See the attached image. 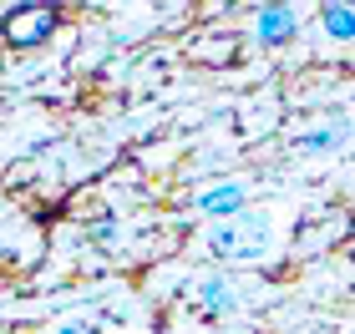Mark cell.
<instances>
[{
    "instance_id": "3957f363",
    "label": "cell",
    "mask_w": 355,
    "mask_h": 334,
    "mask_svg": "<svg viewBox=\"0 0 355 334\" xmlns=\"http://www.w3.org/2000/svg\"><path fill=\"white\" fill-rule=\"evenodd\" d=\"M239 203H244V183H223V187H208V193L198 198L203 213H218V218H234Z\"/></svg>"
},
{
    "instance_id": "52a82bcc",
    "label": "cell",
    "mask_w": 355,
    "mask_h": 334,
    "mask_svg": "<svg viewBox=\"0 0 355 334\" xmlns=\"http://www.w3.org/2000/svg\"><path fill=\"white\" fill-rule=\"evenodd\" d=\"M325 30H330L335 41H350L355 36V10L350 6H330L325 10Z\"/></svg>"
},
{
    "instance_id": "277c9868",
    "label": "cell",
    "mask_w": 355,
    "mask_h": 334,
    "mask_svg": "<svg viewBox=\"0 0 355 334\" xmlns=\"http://www.w3.org/2000/svg\"><path fill=\"white\" fill-rule=\"evenodd\" d=\"M345 147V122H330V127H315V132H304L295 142V152H335Z\"/></svg>"
},
{
    "instance_id": "6da1fadb",
    "label": "cell",
    "mask_w": 355,
    "mask_h": 334,
    "mask_svg": "<svg viewBox=\"0 0 355 334\" xmlns=\"http://www.w3.org/2000/svg\"><path fill=\"white\" fill-rule=\"evenodd\" d=\"M264 248H269V218L264 213H234V218H218L208 228V253L223 263H254Z\"/></svg>"
},
{
    "instance_id": "5b68a950",
    "label": "cell",
    "mask_w": 355,
    "mask_h": 334,
    "mask_svg": "<svg viewBox=\"0 0 355 334\" xmlns=\"http://www.w3.org/2000/svg\"><path fill=\"white\" fill-rule=\"evenodd\" d=\"M198 294H203V309H208V314H229V309H234V284H229V279H214V274H208V279L198 284Z\"/></svg>"
},
{
    "instance_id": "ba28073f",
    "label": "cell",
    "mask_w": 355,
    "mask_h": 334,
    "mask_svg": "<svg viewBox=\"0 0 355 334\" xmlns=\"http://www.w3.org/2000/svg\"><path fill=\"white\" fill-rule=\"evenodd\" d=\"M56 334H87V329H76V324H67V329H56Z\"/></svg>"
},
{
    "instance_id": "7a4b0ae2",
    "label": "cell",
    "mask_w": 355,
    "mask_h": 334,
    "mask_svg": "<svg viewBox=\"0 0 355 334\" xmlns=\"http://www.w3.org/2000/svg\"><path fill=\"white\" fill-rule=\"evenodd\" d=\"M51 30H56V10L51 6H21V10L6 15V36L15 46H41Z\"/></svg>"
},
{
    "instance_id": "8992f818",
    "label": "cell",
    "mask_w": 355,
    "mask_h": 334,
    "mask_svg": "<svg viewBox=\"0 0 355 334\" xmlns=\"http://www.w3.org/2000/svg\"><path fill=\"white\" fill-rule=\"evenodd\" d=\"M289 30H295V10H284V6L259 10V41H284Z\"/></svg>"
}]
</instances>
